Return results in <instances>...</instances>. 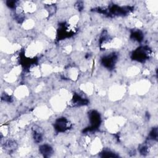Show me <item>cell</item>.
<instances>
[{
  "mask_svg": "<svg viewBox=\"0 0 158 158\" xmlns=\"http://www.w3.org/2000/svg\"><path fill=\"white\" fill-rule=\"evenodd\" d=\"M40 152L44 156H50L53 153L52 148L48 144H43L40 148Z\"/></svg>",
  "mask_w": 158,
  "mask_h": 158,
  "instance_id": "obj_2",
  "label": "cell"
},
{
  "mask_svg": "<svg viewBox=\"0 0 158 158\" xmlns=\"http://www.w3.org/2000/svg\"><path fill=\"white\" fill-rule=\"evenodd\" d=\"M69 122L65 118H60L55 123V128L59 131H64L69 128Z\"/></svg>",
  "mask_w": 158,
  "mask_h": 158,
  "instance_id": "obj_1",
  "label": "cell"
}]
</instances>
